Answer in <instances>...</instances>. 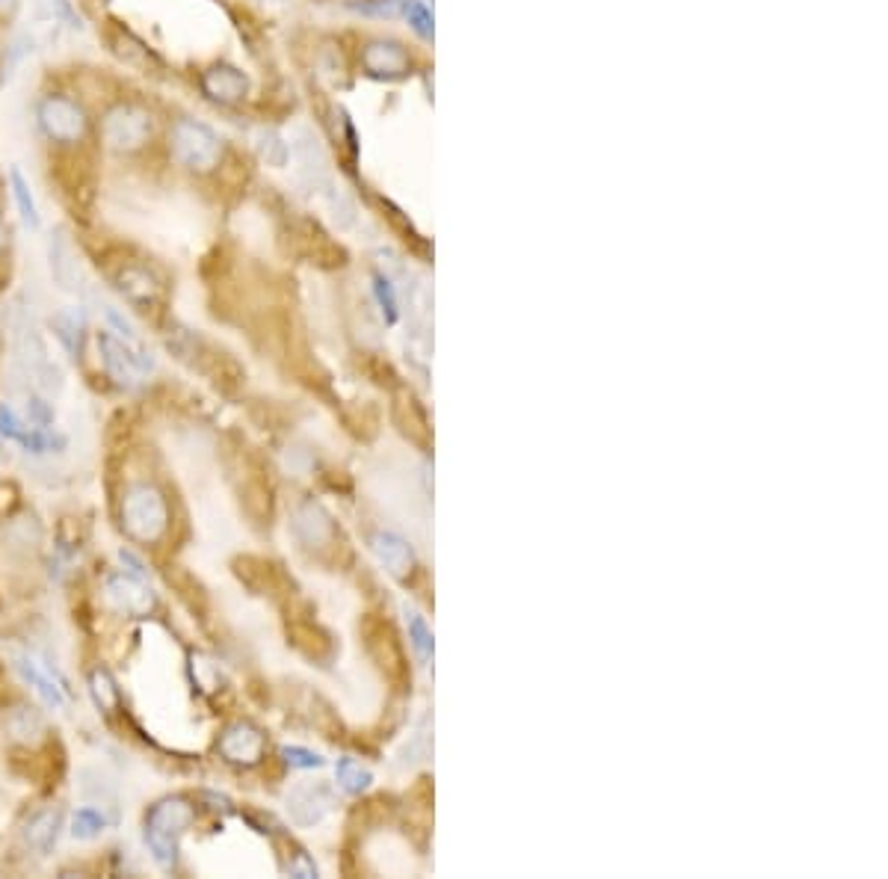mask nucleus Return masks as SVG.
Segmentation results:
<instances>
[{
	"instance_id": "nucleus-8",
	"label": "nucleus",
	"mask_w": 888,
	"mask_h": 879,
	"mask_svg": "<svg viewBox=\"0 0 888 879\" xmlns=\"http://www.w3.org/2000/svg\"><path fill=\"white\" fill-rule=\"evenodd\" d=\"M392 421L400 433L412 442L418 450H430L433 447V426L427 421L424 406L418 403V397L406 388H394V400H392Z\"/></svg>"
},
{
	"instance_id": "nucleus-7",
	"label": "nucleus",
	"mask_w": 888,
	"mask_h": 879,
	"mask_svg": "<svg viewBox=\"0 0 888 879\" xmlns=\"http://www.w3.org/2000/svg\"><path fill=\"white\" fill-rule=\"evenodd\" d=\"M291 152L293 161H296V169H300V178H303L308 187L324 192L332 187V173H329V161H326L324 145H320V140H317L312 131L300 128L291 142Z\"/></svg>"
},
{
	"instance_id": "nucleus-14",
	"label": "nucleus",
	"mask_w": 888,
	"mask_h": 879,
	"mask_svg": "<svg viewBox=\"0 0 888 879\" xmlns=\"http://www.w3.org/2000/svg\"><path fill=\"white\" fill-rule=\"evenodd\" d=\"M15 664H19L24 681L39 693L45 705L54 707V711H62V707H66V690H62L60 681L54 678L51 669H42L39 660L31 655H19L15 657Z\"/></svg>"
},
{
	"instance_id": "nucleus-1",
	"label": "nucleus",
	"mask_w": 888,
	"mask_h": 879,
	"mask_svg": "<svg viewBox=\"0 0 888 879\" xmlns=\"http://www.w3.org/2000/svg\"><path fill=\"white\" fill-rule=\"evenodd\" d=\"M359 631H362L364 652L374 660L379 676L388 681V688L397 690V693H406L412 688V664H409L404 640L397 634L392 619L383 617V613H364V619L359 622Z\"/></svg>"
},
{
	"instance_id": "nucleus-21",
	"label": "nucleus",
	"mask_w": 888,
	"mask_h": 879,
	"mask_svg": "<svg viewBox=\"0 0 888 879\" xmlns=\"http://www.w3.org/2000/svg\"><path fill=\"white\" fill-rule=\"evenodd\" d=\"M10 187H12V199H15V204H19V213H21V220H24V225H27L31 232H39V225H42L39 204H36V199H33L31 181L21 175L19 166H12L10 169Z\"/></svg>"
},
{
	"instance_id": "nucleus-23",
	"label": "nucleus",
	"mask_w": 888,
	"mask_h": 879,
	"mask_svg": "<svg viewBox=\"0 0 888 879\" xmlns=\"http://www.w3.org/2000/svg\"><path fill=\"white\" fill-rule=\"evenodd\" d=\"M7 728H10V735L19 743H36L42 738V731H45L42 717L33 707H15L10 717H7Z\"/></svg>"
},
{
	"instance_id": "nucleus-26",
	"label": "nucleus",
	"mask_w": 888,
	"mask_h": 879,
	"mask_svg": "<svg viewBox=\"0 0 888 879\" xmlns=\"http://www.w3.org/2000/svg\"><path fill=\"white\" fill-rule=\"evenodd\" d=\"M258 152H261V157L267 163H273V166H284L288 157H291V145H288V142H284L276 131H264L261 140H258Z\"/></svg>"
},
{
	"instance_id": "nucleus-27",
	"label": "nucleus",
	"mask_w": 888,
	"mask_h": 879,
	"mask_svg": "<svg viewBox=\"0 0 888 879\" xmlns=\"http://www.w3.org/2000/svg\"><path fill=\"white\" fill-rule=\"evenodd\" d=\"M406 19H409L412 31L418 33L421 39H433V19H430V12H427V7L421 0H412V3L406 7Z\"/></svg>"
},
{
	"instance_id": "nucleus-28",
	"label": "nucleus",
	"mask_w": 888,
	"mask_h": 879,
	"mask_svg": "<svg viewBox=\"0 0 888 879\" xmlns=\"http://www.w3.org/2000/svg\"><path fill=\"white\" fill-rule=\"evenodd\" d=\"M367 376L374 379L376 385H383V388H400V379H397V374H394V367L388 362H383V359H367Z\"/></svg>"
},
{
	"instance_id": "nucleus-2",
	"label": "nucleus",
	"mask_w": 888,
	"mask_h": 879,
	"mask_svg": "<svg viewBox=\"0 0 888 879\" xmlns=\"http://www.w3.org/2000/svg\"><path fill=\"white\" fill-rule=\"evenodd\" d=\"M196 820V811L187 799L170 797L154 802L145 814V847L163 870L175 868L178 862V841Z\"/></svg>"
},
{
	"instance_id": "nucleus-12",
	"label": "nucleus",
	"mask_w": 888,
	"mask_h": 879,
	"mask_svg": "<svg viewBox=\"0 0 888 879\" xmlns=\"http://www.w3.org/2000/svg\"><path fill=\"white\" fill-rule=\"evenodd\" d=\"M199 86H202V92L211 102L220 104L241 102V98H246V92H249L246 74L241 69H234V66H211L208 71H202Z\"/></svg>"
},
{
	"instance_id": "nucleus-20",
	"label": "nucleus",
	"mask_w": 888,
	"mask_h": 879,
	"mask_svg": "<svg viewBox=\"0 0 888 879\" xmlns=\"http://www.w3.org/2000/svg\"><path fill=\"white\" fill-rule=\"evenodd\" d=\"M33 12L39 24H48V27H66V31H78L81 27V15L74 10L71 0H33Z\"/></svg>"
},
{
	"instance_id": "nucleus-9",
	"label": "nucleus",
	"mask_w": 888,
	"mask_h": 879,
	"mask_svg": "<svg viewBox=\"0 0 888 879\" xmlns=\"http://www.w3.org/2000/svg\"><path fill=\"white\" fill-rule=\"evenodd\" d=\"M104 598L113 610H119L125 617H149L154 610V596L149 586L142 584L140 577L133 575H119L107 577L104 584Z\"/></svg>"
},
{
	"instance_id": "nucleus-24",
	"label": "nucleus",
	"mask_w": 888,
	"mask_h": 879,
	"mask_svg": "<svg viewBox=\"0 0 888 879\" xmlns=\"http://www.w3.org/2000/svg\"><path fill=\"white\" fill-rule=\"evenodd\" d=\"M104 829H107V818L98 809H90V806L78 809L74 818H71V839L90 841L95 835H102Z\"/></svg>"
},
{
	"instance_id": "nucleus-6",
	"label": "nucleus",
	"mask_w": 888,
	"mask_h": 879,
	"mask_svg": "<svg viewBox=\"0 0 888 879\" xmlns=\"http://www.w3.org/2000/svg\"><path fill=\"white\" fill-rule=\"evenodd\" d=\"M104 145L116 154H133L154 140V116L140 104H116L102 121Z\"/></svg>"
},
{
	"instance_id": "nucleus-22",
	"label": "nucleus",
	"mask_w": 888,
	"mask_h": 879,
	"mask_svg": "<svg viewBox=\"0 0 888 879\" xmlns=\"http://www.w3.org/2000/svg\"><path fill=\"white\" fill-rule=\"evenodd\" d=\"M296 530H300V536H303L308 546H324V542H329L332 539V525H329V518H326L324 509H317V506H303V513H300V521H296Z\"/></svg>"
},
{
	"instance_id": "nucleus-13",
	"label": "nucleus",
	"mask_w": 888,
	"mask_h": 879,
	"mask_svg": "<svg viewBox=\"0 0 888 879\" xmlns=\"http://www.w3.org/2000/svg\"><path fill=\"white\" fill-rule=\"evenodd\" d=\"M362 66L374 78H404L409 71V54L397 42H371L362 54Z\"/></svg>"
},
{
	"instance_id": "nucleus-25",
	"label": "nucleus",
	"mask_w": 888,
	"mask_h": 879,
	"mask_svg": "<svg viewBox=\"0 0 888 879\" xmlns=\"http://www.w3.org/2000/svg\"><path fill=\"white\" fill-rule=\"evenodd\" d=\"M90 688H92V696H95V702H98V707L107 711V714H110L113 707L119 705V690H116V684H113V678L107 669H95V672H92Z\"/></svg>"
},
{
	"instance_id": "nucleus-16",
	"label": "nucleus",
	"mask_w": 888,
	"mask_h": 879,
	"mask_svg": "<svg viewBox=\"0 0 888 879\" xmlns=\"http://www.w3.org/2000/svg\"><path fill=\"white\" fill-rule=\"evenodd\" d=\"M51 329L57 335V341L71 359H81L83 353V338H86V312L81 305H66L60 312L54 314Z\"/></svg>"
},
{
	"instance_id": "nucleus-18",
	"label": "nucleus",
	"mask_w": 888,
	"mask_h": 879,
	"mask_svg": "<svg viewBox=\"0 0 888 879\" xmlns=\"http://www.w3.org/2000/svg\"><path fill=\"white\" fill-rule=\"evenodd\" d=\"M288 634H291L293 646L300 648L303 655L314 657V660H326V657L332 655V637H329L320 625H314V622L293 619L291 628H288Z\"/></svg>"
},
{
	"instance_id": "nucleus-17",
	"label": "nucleus",
	"mask_w": 888,
	"mask_h": 879,
	"mask_svg": "<svg viewBox=\"0 0 888 879\" xmlns=\"http://www.w3.org/2000/svg\"><path fill=\"white\" fill-rule=\"evenodd\" d=\"M60 827L62 814L57 809L36 811V814L27 820V827H24V841H27V847L36 849L39 856H48L54 849V844H57V839H60Z\"/></svg>"
},
{
	"instance_id": "nucleus-19",
	"label": "nucleus",
	"mask_w": 888,
	"mask_h": 879,
	"mask_svg": "<svg viewBox=\"0 0 888 879\" xmlns=\"http://www.w3.org/2000/svg\"><path fill=\"white\" fill-rule=\"evenodd\" d=\"M261 735L249 726H232L220 740V752L229 761H258L261 755Z\"/></svg>"
},
{
	"instance_id": "nucleus-31",
	"label": "nucleus",
	"mask_w": 888,
	"mask_h": 879,
	"mask_svg": "<svg viewBox=\"0 0 888 879\" xmlns=\"http://www.w3.org/2000/svg\"><path fill=\"white\" fill-rule=\"evenodd\" d=\"M7 241H10V234H7V225H3V220H0V253H3Z\"/></svg>"
},
{
	"instance_id": "nucleus-30",
	"label": "nucleus",
	"mask_w": 888,
	"mask_h": 879,
	"mask_svg": "<svg viewBox=\"0 0 888 879\" xmlns=\"http://www.w3.org/2000/svg\"><path fill=\"white\" fill-rule=\"evenodd\" d=\"M19 3H21V0H0V21L10 19L12 12L19 10Z\"/></svg>"
},
{
	"instance_id": "nucleus-3",
	"label": "nucleus",
	"mask_w": 888,
	"mask_h": 879,
	"mask_svg": "<svg viewBox=\"0 0 888 879\" xmlns=\"http://www.w3.org/2000/svg\"><path fill=\"white\" fill-rule=\"evenodd\" d=\"M121 527H125V534L142 542V546L161 542L166 530H170V504H166V497H163L157 485H128V492L121 495Z\"/></svg>"
},
{
	"instance_id": "nucleus-29",
	"label": "nucleus",
	"mask_w": 888,
	"mask_h": 879,
	"mask_svg": "<svg viewBox=\"0 0 888 879\" xmlns=\"http://www.w3.org/2000/svg\"><path fill=\"white\" fill-rule=\"evenodd\" d=\"M341 782L343 785H347V788L350 790H359L364 785V782H367V776H364L362 770H355L353 764H350V761H347V764H341Z\"/></svg>"
},
{
	"instance_id": "nucleus-15",
	"label": "nucleus",
	"mask_w": 888,
	"mask_h": 879,
	"mask_svg": "<svg viewBox=\"0 0 888 879\" xmlns=\"http://www.w3.org/2000/svg\"><path fill=\"white\" fill-rule=\"evenodd\" d=\"M234 569H237V575H241V581H246V584L253 586V589H258V593H270V596H276V593H282V589H288V577H284V572L276 563H270V560H261V556H241L237 563H234Z\"/></svg>"
},
{
	"instance_id": "nucleus-5",
	"label": "nucleus",
	"mask_w": 888,
	"mask_h": 879,
	"mask_svg": "<svg viewBox=\"0 0 888 879\" xmlns=\"http://www.w3.org/2000/svg\"><path fill=\"white\" fill-rule=\"evenodd\" d=\"M170 145L175 161L192 169V173H211L222 161V137L211 125L199 119L182 116L175 119L170 133Z\"/></svg>"
},
{
	"instance_id": "nucleus-11",
	"label": "nucleus",
	"mask_w": 888,
	"mask_h": 879,
	"mask_svg": "<svg viewBox=\"0 0 888 879\" xmlns=\"http://www.w3.org/2000/svg\"><path fill=\"white\" fill-rule=\"evenodd\" d=\"M116 291L128 300L131 305L140 308H152L161 300V282L152 270H145L140 263H128L116 273Z\"/></svg>"
},
{
	"instance_id": "nucleus-10",
	"label": "nucleus",
	"mask_w": 888,
	"mask_h": 879,
	"mask_svg": "<svg viewBox=\"0 0 888 879\" xmlns=\"http://www.w3.org/2000/svg\"><path fill=\"white\" fill-rule=\"evenodd\" d=\"M48 270H51V279L57 282V288L66 293H74L81 288V267H78V255H74V246H71L69 234L57 228L51 234V243H48Z\"/></svg>"
},
{
	"instance_id": "nucleus-4",
	"label": "nucleus",
	"mask_w": 888,
	"mask_h": 879,
	"mask_svg": "<svg viewBox=\"0 0 888 879\" xmlns=\"http://www.w3.org/2000/svg\"><path fill=\"white\" fill-rule=\"evenodd\" d=\"M36 125L42 137L57 145H78L90 133V116L78 98L66 92H45L36 102Z\"/></svg>"
}]
</instances>
